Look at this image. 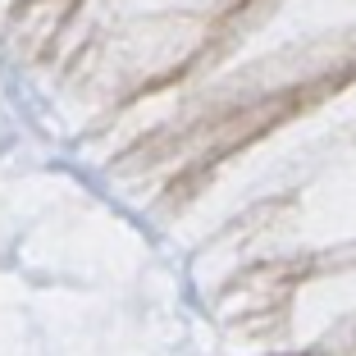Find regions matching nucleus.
Listing matches in <instances>:
<instances>
[]
</instances>
